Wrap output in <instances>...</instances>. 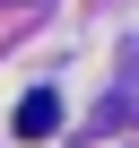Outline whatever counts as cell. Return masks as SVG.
Masks as SVG:
<instances>
[{
  "label": "cell",
  "instance_id": "cell-1",
  "mask_svg": "<svg viewBox=\"0 0 139 148\" xmlns=\"http://www.w3.org/2000/svg\"><path fill=\"white\" fill-rule=\"evenodd\" d=\"M52 122H61V96H52V87H35V96L18 105V131H26V139H44Z\"/></svg>",
  "mask_w": 139,
  "mask_h": 148
}]
</instances>
